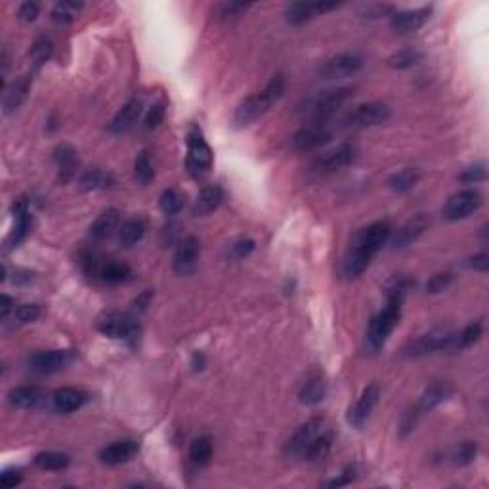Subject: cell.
<instances>
[{
	"instance_id": "1",
	"label": "cell",
	"mask_w": 489,
	"mask_h": 489,
	"mask_svg": "<svg viewBox=\"0 0 489 489\" xmlns=\"http://www.w3.org/2000/svg\"><path fill=\"white\" fill-rule=\"evenodd\" d=\"M390 233H392V226L387 220L371 224L369 228L361 230L356 235L352 249H350L348 257H346L344 274L348 275V277H358L360 274H363L371 264L373 257L390 239Z\"/></svg>"
},
{
	"instance_id": "2",
	"label": "cell",
	"mask_w": 489,
	"mask_h": 489,
	"mask_svg": "<svg viewBox=\"0 0 489 489\" xmlns=\"http://www.w3.org/2000/svg\"><path fill=\"white\" fill-rule=\"evenodd\" d=\"M402 318V301H388L387 308L382 312H378L377 316L373 318L367 331V348L371 352H377L380 350L384 343L388 340L390 333L394 331L398 321Z\"/></svg>"
},
{
	"instance_id": "3",
	"label": "cell",
	"mask_w": 489,
	"mask_h": 489,
	"mask_svg": "<svg viewBox=\"0 0 489 489\" xmlns=\"http://www.w3.org/2000/svg\"><path fill=\"white\" fill-rule=\"evenodd\" d=\"M188 171L193 176H205L213 166V151L203 138V132L193 127L188 134Z\"/></svg>"
},
{
	"instance_id": "4",
	"label": "cell",
	"mask_w": 489,
	"mask_h": 489,
	"mask_svg": "<svg viewBox=\"0 0 489 489\" xmlns=\"http://www.w3.org/2000/svg\"><path fill=\"white\" fill-rule=\"evenodd\" d=\"M75 360V352L73 350H46V352L33 354L27 365L31 373L36 375H52L58 371L65 369Z\"/></svg>"
},
{
	"instance_id": "5",
	"label": "cell",
	"mask_w": 489,
	"mask_h": 489,
	"mask_svg": "<svg viewBox=\"0 0 489 489\" xmlns=\"http://www.w3.org/2000/svg\"><path fill=\"white\" fill-rule=\"evenodd\" d=\"M483 203L480 191L476 189H464L459 191L455 195L447 199L446 206H444V216L449 222H457V220H464L470 215H474Z\"/></svg>"
},
{
	"instance_id": "6",
	"label": "cell",
	"mask_w": 489,
	"mask_h": 489,
	"mask_svg": "<svg viewBox=\"0 0 489 489\" xmlns=\"http://www.w3.org/2000/svg\"><path fill=\"white\" fill-rule=\"evenodd\" d=\"M388 119H390V109H388L387 103H361L346 117V127L356 130L369 129V127H377V124L387 122Z\"/></svg>"
},
{
	"instance_id": "7",
	"label": "cell",
	"mask_w": 489,
	"mask_h": 489,
	"mask_svg": "<svg viewBox=\"0 0 489 489\" xmlns=\"http://www.w3.org/2000/svg\"><path fill=\"white\" fill-rule=\"evenodd\" d=\"M453 331L449 329H434L426 335L419 336L415 343L411 344L413 356H426V354L439 352V350H457L459 343Z\"/></svg>"
},
{
	"instance_id": "8",
	"label": "cell",
	"mask_w": 489,
	"mask_h": 489,
	"mask_svg": "<svg viewBox=\"0 0 489 489\" xmlns=\"http://www.w3.org/2000/svg\"><path fill=\"white\" fill-rule=\"evenodd\" d=\"M352 96L350 88H336V90H331L325 96L318 98L309 109L314 122H325L327 119H331L336 111H340L344 105L350 102Z\"/></svg>"
},
{
	"instance_id": "9",
	"label": "cell",
	"mask_w": 489,
	"mask_h": 489,
	"mask_svg": "<svg viewBox=\"0 0 489 489\" xmlns=\"http://www.w3.org/2000/svg\"><path fill=\"white\" fill-rule=\"evenodd\" d=\"M98 329L102 331L105 336L111 338H127V340H134L140 335V325L134 319L127 316V314H119V312H109L98 321Z\"/></svg>"
},
{
	"instance_id": "10",
	"label": "cell",
	"mask_w": 489,
	"mask_h": 489,
	"mask_svg": "<svg viewBox=\"0 0 489 489\" xmlns=\"http://www.w3.org/2000/svg\"><path fill=\"white\" fill-rule=\"evenodd\" d=\"M363 65L358 54L354 52H344L338 56H333L331 60H327L321 67H319V75L327 80H333V78H346L356 75Z\"/></svg>"
},
{
	"instance_id": "11",
	"label": "cell",
	"mask_w": 489,
	"mask_h": 489,
	"mask_svg": "<svg viewBox=\"0 0 489 489\" xmlns=\"http://www.w3.org/2000/svg\"><path fill=\"white\" fill-rule=\"evenodd\" d=\"M329 140H331V129L327 127V122H312L292 136V147L296 151H309L327 144Z\"/></svg>"
},
{
	"instance_id": "12",
	"label": "cell",
	"mask_w": 489,
	"mask_h": 489,
	"mask_svg": "<svg viewBox=\"0 0 489 489\" xmlns=\"http://www.w3.org/2000/svg\"><path fill=\"white\" fill-rule=\"evenodd\" d=\"M356 153H358V149H356L354 144H340L333 151L319 157L318 161L314 163V166H312V171H316L318 174H329V172L344 169L346 164H350L356 159Z\"/></svg>"
},
{
	"instance_id": "13",
	"label": "cell",
	"mask_w": 489,
	"mask_h": 489,
	"mask_svg": "<svg viewBox=\"0 0 489 489\" xmlns=\"http://www.w3.org/2000/svg\"><path fill=\"white\" fill-rule=\"evenodd\" d=\"M272 105H274V103L268 100L264 92L249 96L245 102H241V105L237 107V111H235V117H233L235 127H249V124H252L254 120L260 119V117H262Z\"/></svg>"
},
{
	"instance_id": "14",
	"label": "cell",
	"mask_w": 489,
	"mask_h": 489,
	"mask_svg": "<svg viewBox=\"0 0 489 489\" xmlns=\"http://www.w3.org/2000/svg\"><path fill=\"white\" fill-rule=\"evenodd\" d=\"M199 254H201V243L197 237L188 235L178 243V249L174 254V272L180 275H186L193 272V268L197 264Z\"/></svg>"
},
{
	"instance_id": "15",
	"label": "cell",
	"mask_w": 489,
	"mask_h": 489,
	"mask_svg": "<svg viewBox=\"0 0 489 489\" xmlns=\"http://www.w3.org/2000/svg\"><path fill=\"white\" fill-rule=\"evenodd\" d=\"M321 424H323V419H321V417H314V419H309L308 422H304L301 428L292 434V438L287 442V446H285V453L292 457L304 455V451L308 449V446L312 444V439L316 438V436L319 434Z\"/></svg>"
},
{
	"instance_id": "16",
	"label": "cell",
	"mask_w": 489,
	"mask_h": 489,
	"mask_svg": "<svg viewBox=\"0 0 489 489\" xmlns=\"http://www.w3.org/2000/svg\"><path fill=\"white\" fill-rule=\"evenodd\" d=\"M336 6H338V2H294L285 12V19L291 25H302L312 17L325 14L329 10H335Z\"/></svg>"
},
{
	"instance_id": "17",
	"label": "cell",
	"mask_w": 489,
	"mask_h": 489,
	"mask_svg": "<svg viewBox=\"0 0 489 489\" xmlns=\"http://www.w3.org/2000/svg\"><path fill=\"white\" fill-rule=\"evenodd\" d=\"M140 451V444L134 442V439H120V442H113L109 446H105L100 451V461L103 464H109V466H115V464H122L129 463L130 459H134Z\"/></svg>"
},
{
	"instance_id": "18",
	"label": "cell",
	"mask_w": 489,
	"mask_h": 489,
	"mask_svg": "<svg viewBox=\"0 0 489 489\" xmlns=\"http://www.w3.org/2000/svg\"><path fill=\"white\" fill-rule=\"evenodd\" d=\"M428 226H430V218L426 215L413 216L411 220H407V222L398 230V233L394 235V239H392V247H394V249L409 247V245H413L415 241L421 237L422 233L428 230Z\"/></svg>"
},
{
	"instance_id": "19",
	"label": "cell",
	"mask_w": 489,
	"mask_h": 489,
	"mask_svg": "<svg viewBox=\"0 0 489 489\" xmlns=\"http://www.w3.org/2000/svg\"><path fill=\"white\" fill-rule=\"evenodd\" d=\"M432 8H417V10H407V12H398L392 16L390 25L398 34H407L421 29L426 21L430 19Z\"/></svg>"
},
{
	"instance_id": "20",
	"label": "cell",
	"mask_w": 489,
	"mask_h": 489,
	"mask_svg": "<svg viewBox=\"0 0 489 489\" xmlns=\"http://www.w3.org/2000/svg\"><path fill=\"white\" fill-rule=\"evenodd\" d=\"M378 395H380V390H378L377 384H369L363 390V394L360 395L358 404H356V407L350 411V417H348V421L352 422L354 426L360 428V426H363L367 422L371 413L375 409V405H377Z\"/></svg>"
},
{
	"instance_id": "21",
	"label": "cell",
	"mask_w": 489,
	"mask_h": 489,
	"mask_svg": "<svg viewBox=\"0 0 489 489\" xmlns=\"http://www.w3.org/2000/svg\"><path fill=\"white\" fill-rule=\"evenodd\" d=\"M88 395L77 388H58L52 394V407L58 413H73L86 404Z\"/></svg>"
},
{
	"instance_id": "22",
	"label": "cell",
	"mask_w": 489,
	"mask_h": 489,
	"mask_svg": "<svg viewBox=\"0 0 489 489\" xmlns=\"http://www.w3.org/2000/svg\"><path fill=\"white\" fill-rule=\"evenodd\" d=\"M142 109H144V103H142V100H138V98H134V100H130V102L124 103L122 109L115 115L111 127H109L111 132H115V134H124V132H129V130L136 124L138 119H140Z\"/></svg>"
},
{
	"instance_id": "23",
	"label": "cell",
	"mask_w": 489,
	"mask_h": 489,
	"mask_svg": "<svg viewBox=\"0 0 489 489\" xmlns=\"http://www.w3.org/2000/svg\"><path fill=\"white\" fill-rule=\"evenodd\" d=\"M120 215L117 208H107L96 218V222L90 226V237L94 241H103L111 237L115 230L119 228Z\"/></svg>"
},
{
	"instance_id": "24",
	"label": "cell",
	"mask_w": 489,
	"mask_h": 489,
	"mask_svg": "<svg viewBox=\"0 0 489 489\" xmlns=\"http://www.w3.org/2000/svg\"><path fill=\"white\" fill-rule=\"evenodd\" d=\"M224 191L220 186H206L201 189V193L193 203V215L206 216L210 213H215L218 206L222 205Z\"/></svg>"
},
{
	"instance_id": "25",
	"label": "cell",
	"mask_w": 489,
	"mask_h": 489,
	"mask_svg": "<svg viewBox=\"0 0 489 489\" xmlns=\"http://www.w3.org/2000/svg\"><path fill=\"white\" fill-rule=\"evenodd\" d=\"M8 400L17 409H34L36 405H41L44 394L43 390L36 387H17L10 392Z\"/></svg>"
},
{
	"instance_id": "26",
	"label": "cell",
	"mask_w": 489,
	"mask_h": 489,
	"mask_svg": "<svg viewBox=\"0 0 489 489\" xmlns=\"http://www.w3.org/2000/svg\"><path fill=\"white\" fill-rule=\"evenodd\" d=\"M31 88V77H19L16 78L12 86L6 90V96H4V113L10 115L14 113L23 103V100L27 98V92Z\"/></svg>"
},
{
	"instance_id": "27",
	"label": "cell",
	"mask_w": 489,
	"mask_h": 489,
	"mask_svg": "<svg viewBox=\"0 0 489 489\" xmlns=\"http://www.w3.org/2000/svg\"><path fill=\"white\" fill-rule=\"evenodd\" d=\"M453 387L451 384H447V382H438V384H432V387L422 394L421 402H419V411H430V409H434V407H438L439 404H444L447 398H451L453 395Z\"/></svg>"
},
{
	"instance_id": "28",
	"label": "cell",
	"mask_w": 489,
	"mask_h": 489,
	"mask_svg": "<svg viewBox=\"0 0 489 489\" xmlns=\"http://www.w3.org/2000/svg\"><path fill=\"white\" fill-rule=\"evenodd\" d=\"M56 164H58V172H60V182H69L73 176H75V172H77V166H78V159H77V153H75V149L69 146H60L58 149H56Z\"/></svg>"
},
{
	"instance_id": "29",
	"label": "cell",
	"mask_w": 489,
	"mask_h": 489,
	"mask_svg": "<svg viewBox=\"0 0 489 489\" xmlns=\"http://www.w3.org/2000/svg\"><path fill=\"white\" fill-rule=\"evenodd\" d=\"M144 235H146V224L140 218H130L120 226L119 230V241L120 245H124V247L136 245L138 241L144 239Z\"/></svg>"
},
{
	"instance_id": "30",
	"label": "cell",
	"mask_w": 489,
	"mask_h": 489,
	"mask_svg": "<svg viewBox=\"0 0 489 489\" xmlns=\"http://www.w3.org/2000/svg\"><path fill=\"white\" fill-rule=\"evenodd\" d=\"M98 275L102 277L105 283L119 285L129 281L130 275H132V270L127 264H122V262H107V264L100 266Z\"/></svg>"
},
{
	"instance_id": "31",
	"label": "cell",
	"mask_w": 489,
	"mask_h": 489,
	"mask_svg": "<svg viewBox=\"0 0 489 489\" xmlns=\"http://www.w3.org/2000/svg\"><path fill=\"white\" fill-rule=\"evenodd\" d=\"M419 180H421V171L419 169H404V171L392 174L388 184L398 193H405V191L415 188L419 184Z\"/></svg>"
},
{
	"instance_id": "32",
	"label": "cell",
	"mask_w": 489,
	"mask_h": 489,
	"mask_svg": "<svg viewBox=\"0 0 489 489\" xmlns=\"http://www.w3.org/2000/svg\"><path fill=\"white\" fill-rule=\"evenodd\" d=\"M325 392H327L325 380H323L321 377H314L309 378L308 382L302 387L301 395H298V398H301V402L304 405H316L325 398Z\"/></svg>"
},
{
	"instance_id": "33",
	"label": "cell",
	"mask_w": 489,
	"mask_h": 489,
	"mask_svg": "<svg viewBox=\"0 0 489 489\" xmlns=\"http://www.w3.org/2000/svg\"><path fill=\"white\" fill-rule=\"evenodd\" d=\"M31 228H33V218H31L29 213L16 215V226L10 232L8 239H6V249H14L21 241H25L27 235L31 233Z\"/></svg>"
},
{
	"instance_id": "34",
	"label": "cell",
	"mask_w": 489,
	"mask_h": 489,
	"mask_svg": "<svg viewBox=\"0 0 489 489\" xmlns=\"http://www.w3.org/2000/svg\"><path fill=\"white\" fill-rule=\"evenodd\" d=\"M80 10H83V2L63 0V2H58V4L52 8V19H54L58 25H69V23L80 14Z\"/></svg>"
},
{
	"instance_id": "35",
	"label": "cell",
	"mask_w": 489,
	"mask_h": 489,
	"mask_svg": "<svg viewBox=\"0 0 489 489\" xmlns=\"http://www.w3.org/2000/svg\"><path fill=\"white\" fill-rule=\"evenodd\" d=\"M71 459L65 453H58V451H44L34 457V464L43 470H63L67 468Z\"/></svg>"
},
{
	"instance_id": "36",
	"label": "cell",
	"mask_w": 489,
	"mask_h": 489,
	"mask_svg": "<svg viewBox=\"0 0 489 489\" xmlns=\"http://www.w3.org/2000/svg\"><path fill=\"white\" fill-rule=\"evenodd\" d=\"M107 186H111V176L105 174V172L92 169V171H86L80 180H78V188L83 191H96V189H105Z\"/></svg>"
},
{
	"instance_id": "37",
	"label": "cell",
	"mask_w": 489,
	"mask_h": 489,
	"mask_svg": "<svg viewBox=\"0 0 489 489\" xmlns=\"http://www.w3.org/2000/svg\"><path fill=\"white\" fill-rule=\"evenodd\" d=\"M331 444H333V436L331 434H321L312 439V444L308 446V449L304 451V457L308 459L309 463H316V461H323L329 451H331Z\"/></svg>"
},
{
	"instance_id": "38",
	"label": "cell",
	"mask_w": 489,
	"mask_h": 489,
	"mask_svg": "<svg viewBox=\"0 0 489 489\" xmlns=\"http://www.w3.org/2000/svg\"><path fill=\"white\" fill-rule=\"evenodd\" d=\"M213 457V439L208 436H201V438L193 439V444L189 447V459L199 466H205Z\"/></svg>"
},
{
	"instance_id": "39",
	"label": "cell",
	"mask_w": 489,
	"mask_h": 489,
	"mask_svg": "<svg viewBox=\"0 0 489 489\" xmlns=\"http://www.w3.org/2000/svg\"><path fill=\"white\" fill-rule=\"evenodd\" d=\"M52 52H54V44H52L50 39H46V36H39V39L33 43V46H31V52H29L34 69H39L41 65H44L46 61L50 60Z\"/></svg>"
},
{
	"instance_id": "40",
	"label": "cell",
	"mask_w": 489,
	"mask_h": 489,
	"mask_svg": "<svg viewBox=\"0 0 489 489\" xmlns=\"http://www.w3.org/2000/svg\"><path fill=\"white\" fill-rule=\"evenodd\" d=\"M134 178H136L138 184H142V186L151 184V180L155 178L153 164L149 161V155H147L146 151L138 155L136 161H134Z\"/></svg>"
},
{
	"instance_id": "41",
	"label": "cell",
	"mask_w": 489,
	"mask_h": 489,
	"mask_svg": "<svg viewBox=\"0 0 489 489\" xmlns=\"http://www.w3.org/2000/svg\"><path fill=\"white\" fill-rule=\"evenodd\" d=\"M422 58V54L415 48H405V50L395 52L394 56L388 60V65L394 69H407L413 67L415 63H419Z\"/></svg>"
},
{
	"instance_id": "42",
	"label": "cell",
	"mask_w": 489,
	"mask_h": 489,
	"mask_svg": "<svg viewBox=\"0 0 489 489\" xmlns=\"http://www.w3.org/2000/svg\"><path fill=\"white\" fill-rule=\"evenodd\" d=\"M159 206H161V210L166 216L178 215L182 210V206H184V197L176 189H166V191H163L161 199H159Z\"/></svg>"
},
{
	"instance_id": "43",
	"label": "cell",
	"mask_w": 489,
	"mask_h": 489,
	"mask_svg": "<svg viewBox=\"0 0 489 489\" xmlns=\"http://www.w3.org/2000/svg\"><path fill=\"white\" fill-rule=\"evenodd\" d=\"M413 281L407 275H398L388 285V301H402L404 302L405 294L411 289Z\"/></svg>"
},
{
	"instance_id": "44",
	"label": "cell",
	"mask_w": 489,
	"mask_h": 489,
	"mask_svg": "<svg viewBox=\"0 0 489 489\" xmlns=\"http://www.w3.org/2000/svg\"><path fill=\"white\" fill-rule=\"evenodd\" d=\"M481 333H483V325H481V321H474V323H470L468 327H464L463 333L457 336L459 348H468V346H472L474 343H478Z\"/></svg>"
},
{
	"instance_id": "45",
	"label": "cell",
	"mask_w": 489,
	"mask_h": 489,
	"mask_svg": "<svg viewBox=\"0 0 489 489\" xmlns=\"http://www.w3.org/2000/svg\"><path fill=\"white\" fill-rule=\"evenodd\" d=\"M476 455H478V446H476V442H464V444H461V446L457 447L455 455H453V461H455V464H459V466H466V464H470L476 459Z\"/></svg>"
},
{
	"instance_id": "46",
	"label": "cell",
	"mask_w": 489,
	"mask_h": 489,
	"mask_svg": "<svg viewBox=\"0 0 489 489\" xmlns=\"http://www.w3.org/2000/svg\"><path fill=\"white\" fill-rule=\"evenodd\" d=\"M488 178V169H486V163H476L468 169H464L459 176V180L464 182V184H478V182H483Z\"/></svg>"
},
{
	"instance_id": "47",
	"label": "cell",
	"mask_w": 489,
	"mask_h": 489,
	"mask_svg": "<svg viewBox=\"0 0 489 489\" xmlns=\"http://www.w3.org/2000/svg\"><path fill=\"white\" fill-rule=\"evenodd\" d=\"M453 279H455V275L451 274V272H444V274L432 275V277L428 279V283H426V292L436 294V292L446 291L447 287L453 283Z\"/></svg>"
},
{
	"instance_id": "48",
	"label": "cell",
	"mask_w": 489,
	"mask_h": 489,
	"mask_svg": "<svg viewBox=\"0 0 489 489\" xmlns=\"http://www.w3.org/2000/svg\"><path fill=\"white\" fill-rule=\"evenodd\" d=\"M283 92H285L283 75H275V77H272V80H270L266 88H264V94H266V98L272 103L277 102V100L283 96Z\"/></svg>"
},
{
	"instance_id": "49",
	"label": "cell",
	"mask_w": 489,
	"mask_h": 489,
	"mask_svg": "<svg viewBox=\"0 0 489 489\" xmlns=\"http://www.w3.org/2000/svg\"><path fill=\"white\" fill-rule=\"evenodd\" d=\"M41 318V306L39 304H23L16 309V319L19 323H33Z\"/></svg>"
},
{
	"instance_id": "50",
	"label": "cell",
	"mask_w": 489,
	"mask_h": 489,
	"mask_svg": "<svg viewBox=\"0 0 489 489\" xmlns=\"http://www.w3.org/2000/svg\"><path fill=\"white\" fill-rule=\"evenodd\" d=\"M164 119V105L163 103H155L153 107L149 109L146 117V129H157Z\"/></svg>"
},
{
	"instance_id": "51",
	"label": "cell",
	"mask_w": 489,
	"mask_h": 489,
	"mask_svg": "<svg viewBox=\"0 0 489 489\" xmlns=\"http://www.w3.org/2000/svg\"><path fill=\"white\" fill-rule=\"evenodd\" d=\"M39 16V4L36 2H23L17 10V17L25 23H31Z\"/></svg>"
},
{
	"instance_id": "52",
	"label": "cell",
	"mask_w": 489,
	"mask_h": 489,
	"mask_svg": "<svg viewBox=\"0 0 489 489\" xmlns=\"http://www.w3.org/2000/svg\"><path fill=\"white\" fill-rule=\"evenodd\" d=\"M252 250H254V241L252 239H239L232 245V254L235 258L249 257Z\"/></svg>"
},
{
	"instance_id": "53",
	"label": "cell",
	"mask_w": 489,
	"mask_h": 489,
	"mask_svg": "<svg viewBox=\"0 0 489 489\" xmlns=\"http://www.w3.org/2000/svg\"><path fill=\"white\" fill-rule=\"evenodd\" d=\"M21 480H23V476H21L19 470H4L2 476H0V486L4 489L16 488V486L21 483Z\"/></svg>"
},
{
	"instance_id": "54",
	"label": "cell",
	"mask_w": 489,
	"mask_h": 489,
	"mask_svg": "<svg viewBox=\"0 0 489 489\" xmlns=\"http://www.w3.org/2000/svg\"><path fill=\"white\" fill-rule=\"evenodd\" d=\"M468 266L472 268V270H476V272H488L489 254L488 252H480V254H476V257H472L470 260H468Z\"/></svg>"
},
{
	"instance_id": "55",
	"label": "cell",
	"mask_w": 489,
	"mask_h": 489,
	"mask_svg": "<svg viewBox=\"0 0 489 489\" xmlns=\"http://www.w3.org/2000/svg\"><path fill=\"white\" fill-rule=\"evenodd\" d=\"M249 8V4H243V2H232V4H226L224 6L222 16H239L241 12Z\"/></svg>"
},
{
	"instance_id": "56",
	"label": "cell",
	"mask_w": 489,
	"mask_h": 489,
	"mask_svg": "<svg viewBox=\"0 0 489 489\" xmlns=\"http://www.w3.org/2000/svg\"><path fill=\"white\" fill-rule=\"evenodd\" d=\"M352 478H354V470H352V468H346V470L343 472V476H340L338 480L329 481V486H331V488H340V486H346V483H350V481H352Z\"/></svg>"
},
{
	"instance_id": "57",
	"label": "cell",
	"mask_w": 489,
	"mask_h": 489,
	"mask_svg": "<svg viewBox=\"0 0 489 489\" xmlns=\"http://www.w3.org/2000/svg\"><path fill=\"white\" fill-rule=\"evenodd\" d=\"M12 306H14V302H12V298H10L8 294H2V306H0V318L6 319L8 318V314L12 312Z\"/></svg>"
},
{
	"instance_id": "58",
	"label": "cell",
	"mask_w": 489,
	"mask_h": 489,
	"mask_svg": "<svg viewBox=\"0 0 489 489\" xmlns=\"http://www.w3.org/2000/svg\"><path fill=\"white\" fill-rule=\"evenodd\" d=\"M31 281H33V274H29V272H17L16 277H14V283L17 285L31 283Z\"/></svg>"
},
{
	"instance_id": "59",
	"label": "cell",
	"mask_w": 489,
	"mask_h": 489,
	"mask_svg": "<svg viewBox=\"0 0 489 489\" xmlns=\"http://www.w3.org/2000/svg\"><path fill=\"white\" fill-rule=\"evenodd\" d=\"M203 363H205L203 356H201V354H195V356H193V367H195V369H203Z\"/></svg>"
}]
</instances>
